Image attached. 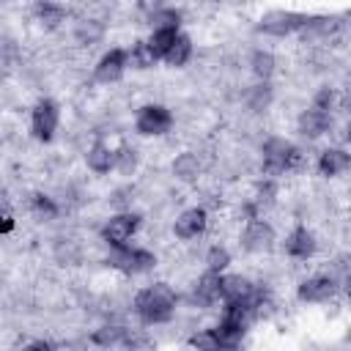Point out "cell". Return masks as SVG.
<instances>
[{
    "label": "cell",
    "instance_id": "1",
    "mask_svg": "<svg viewBox=\"0 0 351 351\" xmlns=\"http://www.w3.org/2000/svg\"><path fill=\"white\" fill-rule=\"evenodd\" d=\"M176 291L167 282H156L151 288H143L134 296V313L143 324H167L176 313Z\"/></svg>",
    "mask_w": 351,
    "mask_h": 351
},
{
    "label": "cell",
    "instance_id": "2",
    "mask_svg": "<svg viewBox=\"0 0 351 351\" xmlns=\"http://www.w3.org/2000/svg\"><path fill=\"white\" fill-rule=\"evenodd\" d=\"M261 165H263L266 176H282V173L296 170L302 165V151L282 137H271L263 143V162Z\"/></svg>",
    "mask_w": 351,
    "mask_h": 351
},
{
    "label": "cell",
    "instance_id": "3",
    "mask_svg": "<svg viewBox=\"0 0 351 351\" xmlns=\"http://www.w3.org/2000/svg\"><path fill=\"white\" fill-rule=\"evenodd\" d=\"M307 19H310L307 14H299V11H282V8H277V11H269V14H263V16H261L258 30H261V33H266V36H277V38H282V36H291V33L304 30Z\"/></svg>",
    "mask_w": 351,
    "mask_h": 351
},
{
    "label": "cell",
    "instance_id": "4",
    "mask_svg": "<svg viewBox=\"0 0 351 351\" xmlns=\"http://www.w3.org/2000/svg\"><path fill=\"white\" fill-rule=\"evenodd\" d=\"M134 126H137V132L145 134V137L167 134V132L173 129V112H170L165 104H145V107L137 110Z\"/></svg>",
    "mask_w": 351,
    "mask_h": 351
},
{
    "label": "cell",
    "instance_id": "5",
    "mask_svg": "<svg viewBox=\"0 0 351 351\" xmlns=\"http://www.w3.org/2000/svg\"><path fill=\"white\" fill-rule=\"evenodd\" d=\"M137 228H140V214H134V211H121V214H115V217L107 219V225L101 228V239H104L112 250H115V247H126L129 239L137 233Z\"/></svg>",
    "mask_w": 351,
    "mask_h": 351
},
{
    "label": "cell",
    "instance_id": "6",
    "mask_svg": "<svg viewBox=\"0 0 351 351\" xmlns=\"http://www.w3.org/2000/svg\"><path fill=\"white\" fill-rule=\"evenodd\" d=\"M110 266L112 269H121L126 274H143V271H151L156 266V258L154 252L148 250H132L129 244L126 247H115L112 255H110Z\"/></svg>",
    "mask_w": 351,
    "mask_h": 351
},
{
    "label": "cell",
    "instance_id": "7",
    "mask_svg": "<svg viewBox=\"0 0 351 351\" xmlns=\"http://www.w3.org/2000/svg\"><path fill=\"white\" fill-rule=\"evenodd\" d=\"M58 121H60L58 104L49 101V99H41V101L33 107V115H30V132H33V137L41 140V143H49V140L55 137Z\"/></svg>",
    "mask_w": 351,
    "mask_h": 351
},
{
    "label": "cell",
    "instance_id": "8",
    "mask_svg": "<svg viewBox=\"0 0 351 351\" xmlns=\"http://www.w3.org/2000/svg\"><path fill=\"white\" fill-rule=\"evenodd\" d=\"M271 241H274V230L269 222H263L258 217L247 219V225L241 230V247L247 252H266L271 247Z\"/></svg>",
    "mask_w": 351,
    "mask_h": 351
},
{
    "label": "cell",
    "instance_id": "9",
    "mask_svg": "<svg viewBox=\"0 0 351 351\" xmlns=\"http://www.w3.org/2000/svg\"><path fill=\"white\" fill-rule=\"evenodd\" d=\"M335 291H337V280L332 277V274H313V277H307L302 285H299V299L302 302H313V304H318V302H329L332 296H335Z\"/></svg>",
    "mask_w": 351,
    "mask_h": 351
},
{
    "label": "cell",
    "instance_id": "10",
    "mask_svg": "<svg viewBox=\"0 0 351 351\" xmlns=\"http://www.w3.org/2000/svg\"><path fill=\"white\" fill-rule=\"evenodd\" d=\"M206 225H208V214H206V208H186V211H181V217L176 219V225H173V230H176V236L178 239H184V241H189V239H197L203 230H206Z\"/></svg>",
    "mask_w": 351,
    "mask_h": 351
},
{
    "label": "cell",
    "instance_id": "11",
    "mask_svg": "<svg viewBox=\"0 0 351 351\" xmlns=\"http://www.w3.org/2000/svg\"><path fill=\"white\" fill-rule=\"evenodd\" d=\"M123 71H126V49H110L99 58L93 77L99 82H115V80H121Z\"/></svg>",
    "mask_w": 351,
    "mask_h": 351
},
{
    "label": "cell",
    "instance_id": "12",
    "mask_svg": "<svg viewBox=\"0 0 351 351\" xmlns=\"http://www.w3.org/2000/svg\"><path fill=\"white\" fill-rule=\"evenodd\" d=\"M285 252L296 261H307L315 252V236L313 230H307L304 225H296L288 236H285Z\"/></svg>",
    "mask_w": 351,
    "mask_h": 351
},
{
    "label": "cell",
    "instance_id": "13",
    "mask_svg": "<svg viewBox=\"0 0 351 351\" xmlns=\"http://www.w3.org/2000/svg\"><path fill=\"white\" fill-rule=\"evenodd\" d=\"M252 291H255V285L241 274H222L219 277V293L225 302H244L252 296Z\"/></svg>",
    "mask_w": 351,
    "mask_h": 351
},
{
    "label": "cell",
    "instance_id": "14",
    "mask_svg": "<svg viewBox=\"0 0 351 351\" xmlns=\"http://www.w3.org/2000/svg\"><path fill=\"white\" fill-rule=\"evenodd\" d=\"M219 277H222V271H206V274L197 280L195 293H192L195 304L211 307V304H217V302L222 299V293H219Z\"/></svg>",
    "mask_w": 351,
    "mask_h": 351
},
{
    "label": "cell",
    "instance_id": "15",
    "mask_svg": "<svg viewBox=\"0 0 351 351\" xmlns=\"http://www.w3.org/2000/svg\"><path fill=\"white\" fill-rule=\"evenodd\" d=\"M296 126H299V132H302L304 137H310V140H313V137H321V134L329 129V112L310 107V110H304V112L299 115Z\"/></svg>",
    "mask_w": 351,
    "mask_h": 351
},
{
    "label": "cell",
    "instance_id": "16",
    "mask_svg": "<svg viewBox=\"0 0 351 351\" xmlns=\"http://www.w3.org/2000/svg\"><path fill=\"white\" fill-rule=\"evenodd\" d=\"M348 165H351V159H348V154H346L343 148H326V151L318 156V170H321V176H326V178H335V176L346 173Z\"/></svg>",
    "mask_w": 351,
    "mask_h": 351
},
{
    "label": "cell",
    "instance_id": "17",
    "mask_svg": "<svg viewBox=\"0 0 351 351\" xmlns=\"http://www.w3.org/2000/svg\"><path fill=\"white\" fill-rule=\"evenodd\" d=\"M85 162L93 173H110L112 170V148L104 143V140H96L88 154H85Z\"/></svg>",
    "mask_w": 351,
    "mask_h": 351
},
{
    "label": "cell",
    "instance_id": "18",
    "mask_svg": "<svg viewBox=\"0 0 351 351\" xmlns=\"http://www.w3.org/2000/svg\"><path fill=\"white\" fill-rule=\"evenodd\" d=\"M156 60H159V58L151 52L148 41H134V44L126 49V66H132V69H151Z\"/></svg>",
    "mask_w": 351,
    "mask_h": 351
},
{
    "label": "cell",
    "instance_id": "19",
    "mask_svg": "<svg viewBox=\"0 0 351 351\" xmlns=\"http://www.w3.org/2000/svg\"><path fill=\"white\" fill-rule=\"evenodd\" d=\"M36 16H38V22L44 25V27H58L63 19H66V11H63V5H58V3H52V0H38V5H36Z\"/></svg>",
    "mask_w": 351,
    "mask_h": 351
},
{
    "label": "cell",
    "instance_id": "20",
    "mask_svg": "<svg viewBox=\"0 0 351 351\" xmlns=\"http://www.w3.org/2000/svg\"><path fill=\"white\" fill-rule=\"evenodd\" d=\"M176 36H178V30H173V27H154V33H151V38H148L151 52H154L156 58H165L167 49L173 47V41H176Z\"/></svg>",
    "mask_w": 351,
    "mask_h": 351
},
{
    "label": "cell",
    "instance_id": "21",
    "mask_svg": "<svg viewBox=\"0 0 351 351\" xmlns=\"http://www.w3.org/2000/svg\"><path fill=\"white\" fill-rule=\"evenodd\" d=\"M192 58V41H189V36H176V41H173V47L167 49V55H165V60L170 63V66H184L186 60Z\"/></svg>",
    "mask_w": 351,
    "mask_h": 351
},
{
    "label": "cell",
    "instance_id": "22",
    "mask_svg": "<svg viewBox=\"0 0 351 351\" xmlns=\"http://www.w3.org/2000/svg\"><path fill=\"white\" fill-rule=\"evenodd\" d=\"M173 173L181 178V181H195L197 178V173H200V165H197V156L195 154H181V156H176V162H173Z\"/></svg>",
    "mask_w": 351,
    "mask_h": 351
},
{
    "label": "cell",
    "instance_id": "23",
    "mask_svg": "<svg viewBox=\"0 0 351 351\" xmlns=\"http://www.w3.org/2000/svg\"><path fill=\"white\" fill-rule=\"evenodd\" d=\"M250 66H252V74L266 82L271 77V71H274V55L266 52V49H255L252 58H250Z\"/></svg>",
    "mask_w": 351,
    "mask_h": 351
},
{
    "label": "cell",
    "instance_id": "24",
    "mask_svg": "<svg viewBox=\"0 0 351 351\" xmlns=\"http://www.w3.org/2000/svg\"><path fill=\"white\" fill-rule=\"evenodd\" d=\"M123 337H126V329L123 326H101L93 332V343L96 346H123Z\"/></svg>",
    "mask_w": 351,
    "mask_h": 351
},
{
    "label": "cell",
    "instance_id": "25",
    "mask_svg": "<svg viewBox=\"0 0 351 351\" xmlns=\"http://www.w3.org/2000/svg\"><path fill=\"white\" fill-rule=\"evenodd\" d=\"M112 167L121 170L123 176H129V173L137 167V154H134V148L121 145L118 151H112Z\"/></svg>",
    "mask_w": 351,
    "mask_h": 351
},
{
    "label": "cell",
    "instance_id": "26",
    "mask_svg": "<svg viewBox=\"0 0 351 351\" xmlns=\"http://www.w3.org/2000/svg\"><path fill=\"white\" fill-rule=\"evenodd\" d=\"M228 263H230V252H228L225 247L214 244V247L206 252V266H208V271H225Z\"/></svg>",
    "mask_w": 351,
    "mask_h": 351
},
{
    "label": "cell",
    "instance_id": "27",
    "mask_svg": "<svg viewBox=\"0 0 351 351\" xmlns=\"http://www.w3.org/2000/svg\"><path fill=\"white\" fill-rule=\"evenodd\" d=\"M178 22H181V14L176 8H159L151 14V25L154 27H173L178 30Z\"/></svg>",
    "mask_w": 351,
    "mask_h": 351
},
{
    "label": "cell",
    "instance_id": "28",
    "mask_svg": "<svg viewBox=\"0 0 351 351\" xmlns=\"http://www.w3.org/2000/svg\"><path fill=\"white\" fill-rule=\"evenodd\" d=\"M30 203H33V211H36L38 217H44V219L58 217V206L52 203V197H47V195H41V192H36Z\"/></svg>",
    "mask_w": 351,
    "mask_h": 351
},
{
    "label": "cell",
    "instance_id": "29",
    "mask_svg": "<svg viewBox=\"0 0 351 351\" xmlns=\"http://www.w3.org/2000/svg\"><path fill=\"white\" fill-rule=\"evenodd\" d=\"M101 25H96V22H82L80 25V30H77V38L82 41V44H90V41H96V38H101Z\"/></svg>",
    "mask_w": 351,
    "mask_h": 351
},
{
    "label": "cell",
    "instance_id": "30",
    "mask_svg": "<svg viewBox=\"0 0 351 351\" xmlns=\"http://www.w3.org/2000/svg\"><path fill=\"white\" fill-rule=\"evenodd\" d=\"M189 346H195V348H211V351H214V348H219V340H217L214 329H206V332L189 337Z\"/></svg>",
    "mask_w": 351,
    "mask_h": 351
},
{
    "label": "cell",
    "instance_id": "31",
    "mask_svg": "<svg viewBox=\"0 0 351 351\" xmlns=\"http://www.w3.org/2000/svg\"><path fill=\"white\" fill-rule=\"evenodd\" d=\"M332 99H335V93H332V88L329 85H324L315 96H313V104L310 107H315V110H324V112H329V107H332Z\"/></svg>",
    "mask_w": 351,
    "mask_h": 351
},
{
    "label": "cell",
    "instance_id": "32",
    "mask_svg": "<svg viewBox=\"0 0 351 351\" xmlns=\"http://www.w3.org/2000/svg\"><path fill=\"white\" fill-rule=\"evenodd\" d=\"M14 225H16V222H14V214H11L8 208L0 206V236H3V233H11Z\"/></svg>",
    "mask_w": 351,
    "mask_h": 351
}]
</instances>
